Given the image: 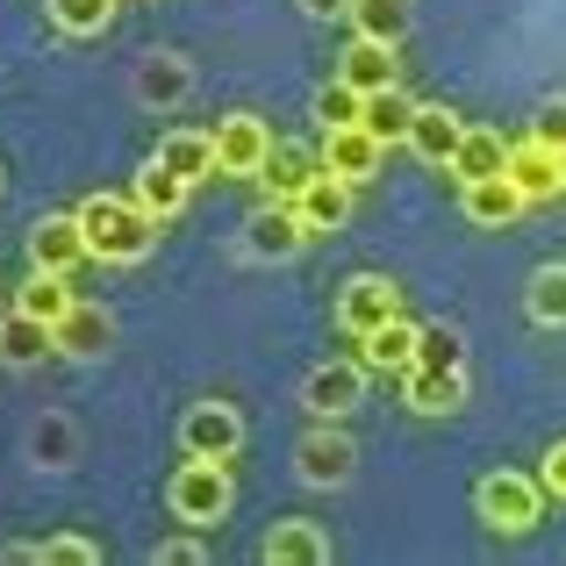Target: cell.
<instances>
[{
    "label": "cell",
    "instance_id": "1",
    "mask_svg": "<svg viewBox=\"0 0 566 566\" xmlns=\"http://www.w3.org/2000/svg\"><path fill=\"white\" fill-rule=\"evenodd\" d=\"M72 216H80L86 251H94L101 265H137L144 251H151V237H158V222L144 216L129 193H94V201H80Z\"/></svg>",
    "mask_w": 566,
    "mask_h": 566
},
{
    "label": "cell",
    "instance_id": "2",
    "mask_svg": "<svg viewBox=\"0 0 566 566\" xmlns=\"http://www.w3.org/2000/svg\"><path fill=\"white\" fill-rule=\"evenodd\" d=\"M473 510H481L488 531H502V538H524L531 524H538L545 510V481L538 473H481V488H473Z\"/></svg>",
    "mask_w": 566,
    "mask_h": 566
},
{
    "label": "cell",
    "instance_id": "3",
    "mask_svg": "<svg viewBox=\"0 0 566 566\" xmlns=\"http://www.w3.org/2000/svg\"><path fill=\"white\" fill-rule=\"evenodd\" d=\"M230 502H237L230 459H187V467L172 473V516H180V524L208 531V524H222V516H230Z\"/></svg>",
    "mask_w": 566,
    "mask_h": 566
},
{
    "label": "cell",
    "instance_id": "4",
    "mask_svg": "<svg viewBox=\"0 0 566 566\" xmlns=\"http://www.w3.org/2000/svg\"><path fill=\"white\" fill-rule=\"evenodd\" d=\"M359 395H366V359H331L302 380V409L316 416V423H345V416L359 409Z\"/></svg>",
    "mask_w": 566,
    "mask_h": 566
},
{
    "label": "cell",
    "instance_id": "5",
    "mask_svg": "<svg viewBox=\"0 0 566 566\" xmlns=\"http://www.w3.org/2000/svg\"><path fill=\"white\" fill-rule=\"evenodd\" d=\"M180 444H187V459H237L244 452V416L230 401H193L180 416Z\"/></svg>",
    "mask_w": 566,
    "mask_h": 566
},
{
    "label": "cell",
    "instance_id": "6",
    "mask_svg": "<svg viewBox=\"0 0 566 566\" xmlns=\"http://www.w3.org/2000/svg\"><path fill=\"white\" fill-rule=\"evenodd\" d=\"M265 151H273V129H265L259 115H222V123H216V172H230V180H259Z\"/></svg>",
    "mask_w": 566,
    "mask_h": 566
},
{
    "label": "cell",
    "instance_id": "7",
    "mask_svg": "<svg viewBox=\"0 0 566 566\" xmlns=\"http://www.w3.org/2000/svg\"><path fill=\"white\" fill-rule=\"evenodd\" d=\"M352 467H359V444H352L337 423H316L302 444H294V473H302L308 488H337V481H352Z\"/></svg>",
    "mask_w": 566,
    "mask_h": 566
},
{
    "label": "cell",
    "instance_id": "8",
    "mask_svg": "<svg viewBox=\"0 0 566 566\" xmlns=\"http://www.w3.org/2000/svg\"><path fill=\"white\" fill-rule=\"evenodd\" d=\"M387 316H401V287L380 273H352L345 294H337V323H345L352 337H374Z\"/></svg>",
    "mask_w": 566,
    "mask_h": 566
},
{
    "label": "cell",
    "instance_id": "9",
    "mask_svg": "<svg viewBox=\"0 0 566 566\" xmlns=\"http://www.w3.org/2000/svg\"><path fill=\"white\" fill-rule=\"evenodd\" d=\"M316 151H323V166H331L337 180H352V187L380 180V166H387V144H380L366 123H352V129H323Z\"/></svg>",
    "mask_w": 566,
    "mask_h": 566
},
{
    "label": "cell",
    "instance_id": "10",
    "mask_svg": "<svg viewBox=\"0 0 566 566\" xmlns=\"http://www.w3.org/2000/svg\"><path fill=\"white\" fill-rule=\"evenodd\" d=\"M308 237H316V230L302 222V208H294V201H265L259 216L244 222V251H251V259H294Z\"/></svg>",
    "mask_w": 566,
    "mask_h": 566
},
{
    "label": "cell",
    "instance_id": "11",
    "mask_svg": "<svg viewBox=\"0 0 566 566\" xmlns=\"http://www.w3.org/2000/svg\"><path fill=\"white\" fill-rule=\"evenodd\" d=\"M401 401L416 416H459L467 409V366H409L401 374Z\"/></svg>",
    "mask_w": 566,
    "mask_h": 566
},
{
    "label": "cell",
    "instance_id": "12",
    "mask_svg": "<svg viewBox=\"0 0 566 566\" xmlns=\"http://www.w3.org/2000/svg\"><path fill=\"white\" fill-rule=\"evenodd\" d=\"M80 259H94L80 216H43L36 230H29V265H36V273H72Z\"/></svg>",
    "mask_w": 566,
    "mask_h": 566
},
{
    "label": "cell",
    "instance_id": "13",
    "mask_svg": "<svg viewBox=\"0 0 566 566\" xmlns=\"http://www.w3.org/2000/svg\"><path fill=\"white\" fill-rule=\"evenodd\" d=\"M459 208H467V222H481V230H510L531 201H524V187H516L510 172H495V180H467L459 187Z\"/></svg>",
    "mask_w": 566,
    "mask_h": 566
},
{
    "label": "cell",
    "instance_id": "14",
    "mask_svg": "<svg viewBox=\"0 0 566 566\" xmlns=\"http://www.w3.org/2000/svg\"><path fill=\"white\" fill-rule=\"evenodd\" d=\"M352 193H359V187H352V180H337V172L323 166L316 180L294 193V208H302V222H308L316 237H331V230H345V222H352Z\"/></svg>",
    "mask_w": 566,
    "mask_h": 566
},
{
    "label": "cell",
    "instance_id": "15",
    "mask_svg": "<svg viewBox=\"0 0 566 566\" xmlns=\"http://www.w3.org/2000/svg\"><path fill=\"white\" fill-rule=\"evenodd\" d=\"M273 566H323L331 559V531L323 524H308V516H287V524H273L265 531V545H259Z\"/></svg>",
    "mask_w": 566,
    "mask_h": 566
},
{
    "label": "cell",
    "instance_id": "16",
    "mask_svg": "<svg viewBox=\"0 0 566 566\" xmlns=\"http://www.w3.org/2000/svg\"><path fill=\"white\" fill-rule=\"evenodd\" d=\"M416 337H423V323H409V316H387L374 337H359V359H366V374H409V366H416Z\"/></svg>",
    "mask_w": 566,
    "mask_h": 566
},
{
    "label": "cell",
    "instance_id": "17",
    "mask_svg": "<svg viewBox=\"0 0 566 566\" xmlns=\"http://www.w3.org/2000/svg\"><path fill=\"white\" fill-rule=\"evenodd\" d=\"M115 345V316L94 302H72V316L57 323V359H101Z\"/></svg>",
    "mask_w": 566,
    "mask_h": 566
},
{
    "label": "cell",
    "instance_id": "18",
    "mask_svg": "<svg viewBox=\"0 0 566 566\" xmlns=\"http://www.w3.org/2000/svg\"><path fill=\"white\" fill-rule=\"evenodd\" d=\"M510 180L524 187V201H553V193H566V180H559V151H553V144H538V137L510 144Z\"/></svg>",
    "mask_w": 566,
    "mask_h": 566
},
{
    "label": "cell",
    "instance_id": "19",
    "mask_svg": "<svg viewBox=\"0 0 566 566\" xmlns=\"http://www.w3.org/2000/svg\"><path fill=\"white\" fill-rule=\"evenodd\" d=\"M495 172H510V137L467 123V137H459V151H452V180L467 187V180H495Z\"/></svg>",
    "mask_w": 566,
    "mask_h": 566
},
{
    "label": "cell",
    "instance_id": "20",
    "mask_svg": "<svg viewBox=\"0 0 566 566\" xmlns=\"http://www.w3.org/2000/svg\"><path fill=\"white\" fill-rule=\"evenodd\" d=\"M187 193H193V180H180V172H172L166 158H151V166L137 172V187H129V201H137L151 222H172V216L187 208Z\"/></svg>",
    "mask_w": 566,
    "mask_h": 566
},
{
    "label": "cell",
    "instance_id": "21",
    "mask_svg": "<svg viewBox=\"0 0 566 566\" xmlns=\"http://www.w3.org/2000/svg\"><path fill=\"white\" fill-rule=\"evenodd\" d=\"M316 172H323V151H308V144H273L259 180H265V193H273V201H294V193L316 180Z\"/></svg>",
    "mask_w": 566,
    "mask_h": 566
},
{
    "label": "cell",
    "instance_id": "22",
    "mask_svg": "<svg viewBox=\"0 0 566 566\" xmlns=\"http://www.w3.org/2000/svg\"><path fill=\"white\" fill-rule=\"evenodd\" d=\"M57 352V331L43 316H29V308H8V323H0V359L8 366H36Z\"/></svg>",
    "mask_w": 566,
    "mask_h": 566
},
{
    "label": "cell",
    "instance_id": "23",
    "mask_svg": "<svg viewBox=\"0 0 566 566\" xmlns=\"http://www.w3.org/2000/svg\"><path fill=\"white\" fill-rule=\"evenodd\" d=\"M459 137H467V123H459L452 108H416V123H409V151L423 158V166H452Z\"/></svg>",
    "mask_w": 566,
    "mask_h": 566
},
{
    "label": "cell",
    "instance_id": "24",
    "mask_svg": "<svg viewBox=\"0 0 566 566\" xmlns=\"http://www.w3.org/2000/svg\"><path fill=\"white\" fill-rule=\"evenodd\" d=\"M337 80H352L359 94H380V86H395V43L352 36V51H345V65H337Z\"/></svg>",
    "mask_w": 566,
    "mask_h": 566
},
{
    "label": "cell",
    "instance_id": "25",
    "mask_svg": "<svg viewBox=\"0 0 566 566\" xmlns=\"http://www.w3.org/2000/svg\"><path fill=\"white\" fill-rule=\"evenodd\" d=\"M158 158H166L180 180H208V172H216V129H166V137H158Z\"/></svg>",
    "mask_w": 566,
    "mask_h": 566
},
{
    "label": "cell",
    "instance_id": "26",
    "mask_svg": "<svg viewBox=\"0 0 566 566\" xmlns=\"http://www.w3.org/2000/svg\"><path fill=\"white\" fill-rule=\"evenodd\" d=\"M193 94V72H187V57H144V72H137V101H151V108H180V101Z\"/></svg>",
    "mask_w": 566,
    "mask_h": 566
},
{
    "label": "cell",
    "instance_id": "27",
    "mask_svg": "<svg viewBox=\"0 0 566 566\" xmlns=\"http://www.w3.org/2000/svg\"><path fill=\"white\" fill-rule=\"evenodd\" d=\"M352 22H359V36H380L401 51V36L416 29V0H352Z\"/></svg>",
    "mask_w": 566,
    "mask_h": 566
},
{
    "label": "cell",
    "instance_id": "28",
    "mask_svg": "<svg viewBox=\"0 0 566 566\" xmlns=\"http://www.w3.org/2000/svg\"><path fill=\"white\" fill-rule=\"evenodd\" d=\"M409 123H416V101L401 94V86H380V94H366V129H374L380 144H409Z\"/></svg>",
    "mask_w": 566,
    "mask_h": 566
},
{
    "label": "cell",
    "instance_id": "29",
    "mask_svg": "<svg viewBox=\"0 0 566 566\" xmlns=\"http://www.w3.org/2000/svg\"><path fill=\"white\" fill-rule=\"evenodd\" d=\"M524 308H531V323H545V331H566V265H538V273H531Z\"/></svg>",
    "mask_w": 566,
    "mask_h": 566
},
{
    "label": "cell",
    "instance_id": "30",
    "mask_svg": "<svg viewBox=\"0 0 566 566\" xmlns=\"http://www.w3.org/2000/svg\"><path fill=\"white\" fill-rule=\"evenodd\" d=\"M72 302H80V294L65 287V273H29V287H22V302H14V308H29V316H43L57 331V323L72 316Z\"/></svg>",
    "mask_w": 566,
    "mask_h": 566
},
{
    "label": "cell",
    "instance_id": "31",
    "mask_svg": "<svg viewBox=\"0 0 566 566\" xmlns=\"http://www.w3.org/2000/svg\"><path fill=\"white\" fill-rule=\"evenodd\" d=\"M316 123H323V129H352V123H366V94H359L352 80H331V86L316 94Z\"/></svg>",
    "mask_w": 566,
    "mask_h": 566
},
{
    "label": "cell",
    "instance_id": "32",
    "mask_svg": "<svg viewBox=\"0 0 566 566\" xmlns=\"http://www.w3.org/2000/svg\"><path fill=\"white\" fill-rule=\"evenodd\" d=\"M115 0H51V22L65 29V36H94V29H108Z\"/></svg>",
    "mask_w": 566,
    "mask_h": 566
},
{
    "label": "cell",
    "instance_id": "33",
    "mask_svg": "<svg viewBox=\"0 0 566 566\" xmlns=\"http://www.w3.org/2000/svg\"><path fill=\"white\" fill-rule=\"evenodd\" d=\"M416 366H467V337H459L452 323H423V337H416Z\"/></svg>",
    "mask_w": 566,
    "mask_h": 566
},
{
    "label": "cell",
    "instance_id": "34",
    "mask_svg": "<svg viewBox=\"0 0 566 566\" xmlns=\"http://www.w3.org/2000/svg\"><path fill=\"white\" fill-rule=\"evenodd\" d=\"M36 559H51V566H86V559H101V545H86V538H43Z\"/></svg>",
    "mask_w": 566,
    "mask_h": 566
},
{
    "label": "cell",
    "instance_id": "35",
    "mask_svg": "<svg viewBox=\"0 0 566 566\" xmlns=\"http://www.w3.org/2000/svg\"><path fill=\"white\" fill-rule=\"evenodd\" d=\"M531 137H538V144H553V151H566V101H553V108H538Z\"/></svg>",
    "mask_w": 566,
    "mask_h": 566
},
{
    "label": "cell",
    "instance_id": "36",
    "mask_svg": "<svg viewBox=\"0 0 566 566\" xmlns=\"http://www.w3.org/2000/svg\"><path fill=\"white\" fill-rule=\"evenodd\" d=\"M538 481H545V495H559V502H566V438L538 459Z\"/></svg>",
    "mask_w": 566,
    "mask_h": 566
},
{
    "label": "cell",
    "instance_id": "37",
    "mask_svg": "<svg viewBox=\"0 0 566 566\" xmlns=\"http://www.w3.org/2000/svg\"><path fill=\"white\" fill-rule=\"evenodd\" d=\"M158 559H166V566H193V559H208V545L201 538H172V545H158Z\"/></svg>",
    "mask_w": 566,
    "mask_h": 566
},
{
    "label": "cell",
    "instance_id": "38",
    "mask_svg": "<svg viewBox=\"0 0 566 566\" xmlns=\"http://www.w3.org/2000/svg\"><path fill=\"white\" fill-rule=\"evenodd\" d=\"M302 8H308V14H345L337 0H302Z\"/></svg>",
    "mask_w": 566,
    "mask_h": 566
},
{
    "label": "cell",
    "instance_id": "39",
    "mask_svg": "<svg viewBox=\"0 0 566 566\" xmlns=\"http://www.w3.org/2000/svg\"><path fill=\"white\" fill-rule=\"evenodd\" d=\"M559 180H566V151H559Z\"/></svg>",
    "mask_w": 566,
    "mask_h": 566
},
{
    "label": "cell",
    "instance_id": "40",
    "mask_svg": "<svg viewBox=\"0 0 566 566\" xmlns=\"http://www.w3.org/2000/svg\"><path fill=\"white\" fill-rule=\"evenodd\" d=\"M0 323H8V302H0Z\"/></svg>",
    "mask_w": 566,
    "mask_h": 566
},
{
    "label": "cell",
    "instance_id": "41",
    "mask_svg": "<svg viewBox=\"0 0 566 566\" xmlns=\"http://www.w3.org/2000/svg\"><path fill=\"white\" fill-rule=\"evenodd\" d=\"M43 8H51V0H43Z\"/></svg>",
    "mask_w": 566,
    "mask_h": 566
}]
</instances>
